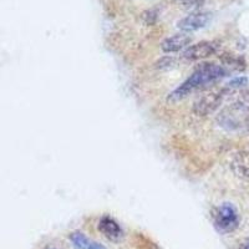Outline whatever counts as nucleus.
Here are the masks:
<instances>
[{
  "label": "nucleus",
  "instance_id": "nucleus-1",
  "mask_svg": "<svg viewBox=\"0 0 249 249\" xmlns=\"http://www.w3.org/2000/svg\"><path fill=\"white\" fill-rule=\"evenodd\" d=\"M231 70L224 65L215 62H203L196 69L190 77L168 95L170 102H179L188 97L191 93L208 88L219 80L230 75Z\"/></svg>",
  "mask_w": 249,
  "mask_h": 249
},
{
  "label": "nucleus",
  "instance_id": "nucleus-2",
  "mask_svg": "<svg viewBox=\"0 0 249 249\" xmlns=\"http://www.w3.org/2000/svg\"><path fill=\"white\" fill-rule=\"evenodd\" d=\"M211 218L215 230L223 234L234 232L241 224V214L238 212L237 207L230 202H223L213 207L211 211Z\"/></svg>",
  "mask_w": 249,
  "mask_h": 249
},
{
  "label": "nucleus",
  "instance_id": "nucleus-3",
  "mask_svg": "<svg viewBox=\"0 0 249 249\" xmlns=\"http://www.w3.org/2000/svg\"><path fill=\"white\" fill-rule=\"evenodd\" d=\"M227 96H228V92L224 88L212 89V90L207 91L193 104V113L198 117L210 116L221 107Z\"/></svg>",
  "mask_w": 249,
  "mask_h": 249
},
{
  "label": "nucleus",
  "instance_id": "nucleus-4",
  "mask_svg": "<svg viewBox=\"0 0 249 249\" xmlns=\"http://www.w3.org/2000/svg\"><path fill=\"white\" fill-rule=\"evenodd\" d=\"M219 48H221V44L215 40H203L199 43L191 44L183 51V57L190 61H202L217 54Z\"/></svg>",
  "mask_w": 249,
  "mask_h": 249
},
{
  "label": "nucleus",
  "instance_id": "nucleus-5",
  "mask_svg": "<svg viewBox=\"0 0 249 249\" xmlns=\"http://www.w3.org/2000/svg\"><path fill=\"white\" fill-rule=\"evenodd\" d=\"M210 13L199 12V10L198 12H192L177 21V29L181 33L191 34V33H195V31L206 28L207 24L210 23Z\"/></svg>",
  "mask_w": 249,
  "mask_h": 249
},
{
  "label": "nucleus",
  "instance_id": "nucleus-6",
  "mask_svg": "<svg viewBox=\"0 0 249 249\" xmlns=\"http://www.w3.org/2000/svg\"><path fill=\"white\" fill-rule=\"evenodd\" d=\"M231 99V102L228 104V107L226 111L231 113L232 116H249V91L248 90H239L234 91V92L228 93V96ZM239 120V119H238Z\"/></svg>",
  "mask_w": 249,
  "mask_h": 249
},
{
  "label": "nucleus",
  "instance_id": "nucleus-7",
  "mask_svg": "<svg viewBox=\"0 0 249 249\" xmlns=\"http://www.w3.org/2000/svg\"><path fill=\"white\" fill-rule=\"evenodd\" d=\"M228 167L237 178L249 181V151H237L228 160Z\"/></svg>",
  "mask_w": 249,
  "mask_h": 249
},
{
  "label": "nucleus",
  "instance_id": "nucleus-8",
  "mask_svg": "<svg viewBox=\"0 0 249 249\" xmlns=\"http://www.w3.org/2000/svg\"><path fill=\"white\" fill-rule=\"evenodd\" d=\"M97 230L106 239L111 242H119L124 237L122 227L115 218L108 214H104L100 218L99 223H97Z\"/></svg>",
  "mask_w": 249,
  "mask_h": 249
},
{
  "label": "nucleus",
  "instance_id": "nucleus-9",
  "mask_svg": "<svg viewBox=\"0 0 249 249\" xmlns=\"http://www.w3.org/2000/svg\"><path fill=\"white\" fill-rule=\"evenodd\" d=\"M192 43V37L186 33H178L172 36H168L161 43V50L166 54H175L182 50H186Z\"/></svg>",
  "mask_w": 249,
  "mask_h": 249
},
{
  "label": "nucleus",
  "instance_id": "nucleus-10",
  "mask_svg": "<svg viewBox=\"0 0 249 249\" xmlns=\"http://www.w3.org/2000/svg\"><path fill=\"white\" fill-rule=\"evenodd\" d=\"M70 241L76 249H106L102 244L97 243L91 238H89L85 233L75 231L70 234Z\"/></svg>",
  "mask_w": 249,
  "mask_h": 249
},
{
  "label": "nucleus",
  "instance_id": "nucleus-11",
  "mask_svg": "<svg viewBox=\"0 0 249 249\" xmlns=\"http://www.w3.org/2000/svg\"><path fill=\"white\" fill-rule=\"evenodd\" d=\"M221 61L222 65H224L230 70L243 71L246 69V61L243 57L232 54V53H223L221 55Z\"/></svg>",
  "mask_w": 249,
  "mask_h": 249
},
{
  "label": "nucleus",
  "instance_id": "nucleus-12",
  "mask_svg": "<svg viewBox=\"0 0 249 249\" xmlns=\"http://www.w3.org/2000/svg\"><path fill=\"white\" fill-rule=\"evenodd\" d=\"M173 1L178 8L184 9V10L198 12L199 8L204 5L206 0H173Z\"/></svg>",
  "mask_w": 249,
  "mask_h": 249
},
{
  "label": "nucleus",
  "instance_id": "nucleus-13",
  "mask_svg": "<svg viewBox=\"0 0 249 249\" xmlns=\"http://www.w3.org/2000/svg\"><path fill=\"white\" fill-rule=\"evenodd\" d=\"M173 65H176V59L173 56H164L155 64L156 68L161 69V70L162 69H170Z\"/></svg>",
  "mask_w": 249,
  "mask_h": 249
},
{
  "label": "nucleus",
  "instance_id": "nucleus-14",
  "mask_svg": "<svg viewBox=\"0 0 249 249\" xmlns=\"http://www.w3.org/2000/svg\"><path fill=\"white\" fill-rule=\"evenodd\" d=\"M157 15H159V13L156 12V10H153V9L146 10V12L142 13V20H143V23L146 24V25H152L156 20H157Z\"/></svg>",
  "mask_w": 249,
  "mask_h": 249
},
{
  "label": "nucleus",
  "instance_id": "nucleus-15",
  "mask_svg": "<svg viewBox=\"0 0 249 249\" xmlns=\"http://www.w3.org/2000/svg\"><path fill=\"white\" fill-rule=\"evenodd\" d=\"M237 249H249V238H247V239H243L241 243L238 244Z\"/></svg>",
  "mask_w": 249,
  "mask_h": 249
},
{
  "label": "nucleus",
  "instance_id": "nucleus-16",
  "mask_svg": "<svg viewBox=\"0 0 249 249\" xmlns=\"http://www.w3.org/2000/svg\"><path fill=\"white\" fill-rule=\"evenodd\" d=\"M243 127L249 132V116H247L243 121Z\"/></svg>",
  "mask_w": 249,
  "mask_h": 249
}]
</instances>
